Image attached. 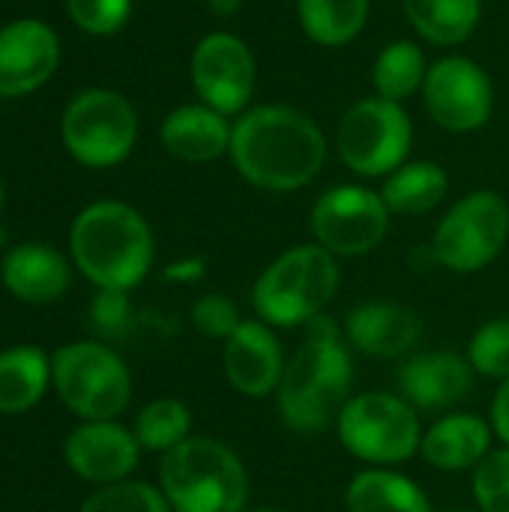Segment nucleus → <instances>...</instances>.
<instances>
[{"mask_svg": "<svg viewBox=\"0 0 509 512\" xmlns=\"http://www.w3.org/2000/svg\"><path fill=\"white\" fill-rule=\"evenodd\" d=\"M228 159L255 189L288 195L306 189L327 162L321 126L300 108L270 102L234 117Z\"/></svg>", "mask_w": 509, "mask_h": 512, "instance_id": "obj_1", "label": "nucleus"}, {"mask_svg": "<svg viewBox=\"0 0 509 512\" xmlns=\"http://www.w3.org/2000/svg\"><path fill=\"white\" fill-rule=\"evenodd\" d=\"M354 357L351 345L321 315L309 321L306 342L285 363L276 387L279 423L294 435H318L336 426L339 411L351 399Z\"/></svg>", "mask_w": 509, "mask_h": 512, "instance_id": "obj_2", "label": "nucleus"}, {"mask_svg": "<svg viewBox=\"0 0 509 512\" xmlns=\"http://www.w3.org/2000/svg\"><path fill=\"white\" fill-rule=\"evenodd\" d=\"M156 243L147 219L126 201L87 204L69 228V258L96 288L132 291L153 267Z\"/></svg>", "mask_w": 509, "mask_h": 512, "instance_id": "obj_3", "label": "nucleus"}, {"mask_svg": "<svg viewBox=\"0 0 509 512\" xmlns=\"http://www.w3.org/2000/svg\"><path fill=\"white\" fill-rule=\"evenodd\" d=\"M159 489L171 512H246L249 474L222 441L192 435L159 462Z\"/></svg>", "mask_w": 509, "mask_h": 512, "instance_id": "obj_4", "label": "nucleus"}, {"mask_svg": "<svg viewBox=\"0 0 509 512\" xmlns=\"http://www.w3.org/2000/svg\"><path fill=\"white\" fill-rule=\"evenodd\" d=\"M339 258L318 243H300L276 255L252 285V306L258 321L279 327H300L324 315L339 294Z\"/></svg>", "mask_w": 509, "mask_h": 512, "instance_id": "obj_5", "label": "nucleus"}, {"mask_svg": "<svg viewBox=\"0 0 509 512\" xmlns=\"http://www.w3.org/2000/svg\"><path fill=\"white\" fill-rule=\"evenodd\" d=\"M336 435L354 459L372 468H390L420 456L423 426L408 399L369 390L345 402L336 417Z\"/></svg>", "mask_w": 509, "mask_h": 512, "instance_id": "obj_6", "label": "nucleus"}, {"mask_svg": "<svg viewBox=\"0 0 509 512\" xmlns=\"http://www.w3.org/2000/svg\"><path fill=\"white\" fill-rule=\"evenodd\" d=\"M57 399L84 420H117L132 402V375L123 357L102 342H69L51 354Z\"/></svg>", "mask_w": 509, "mask_h": 512, "instance_id": "obj_7", "label": "nucleus"}, {"mask_svg": "<svg viewBox=\"0 0 509 512\" xmlns=\"http://www.w3.org/2000/svg\"><path fill=\"white\" fill-rule=\"evenodd\" d=\"M60 135L78 165L105 171L126 162L135 150L138 114L123 93L111 87H90L75 93L63 108Z\"/></svg>", "mask_w": 509, "mask_h": 512, "instance_id": "obj_8", "label": "nucleus"}, {"mask_svg": "<svg viewBox=\"0 0 509 512\" xmlns=\"http://www.w3.org/2000/svg\"><path fill=\"white\" fill-rule=\"evenodd\" d=\"M507 240V198L495 189H474L441 216L432 237V258L450 273L471 276L486 270L504 252Z\"/></svg>", "mask_w": 509, "mask_h": 512, "instance_id": "obj_9", "label": "nucleus"}, {"mask_svg": "<svg viewBox=\"0 0 509 512\" xmlns=\"http://www.w3.org/2000/svg\"><path fill=\"white\" fill-rule=\"evenodd\" d=\"M414 123L405 105L366 96L354 102L336 126V150L357 177H387L411 159Z\"/></svg>", "mask_w": 509, "mask_h": 512, "instance_id": "obj_10", "label": "nucleus"}, {"mask_svg": "<svg viewBox=\"0 0 509 512\" xmlns=\"http://www.w3.org/2000/svg\"><path fill=\"white\" fill-rule=\"evenodd\" d=\"M390 207L378 189L342 183L327 189L309 213L312 243L336 258H360L375 252L390 231Z\"/></svg>", "mask_w": 509, "mask_h": 512, "instance_id": "obj_11", "label": "nucleus"}, {"mask_svg": "<svg viewBox=\"0 0 509 512\" xmlns=\"http://www.w3.org/2000/svg\"><path fill=\"white\" fill-rule=\"evenodd\" d=\"M189 78L204 105L225 117H240L255 96L258 63L243 36L231 30H213L192 48Z\"/></svg>", "mask_w": 509, "mask_h": 512, "instance_id": "obj_12", "label": "nucleus"}, {"mask_svg": "<svg viewBox=\"0 0 509 512\" xmlns=\"http://www.w3.org/2000/svg\"><path fill=\"white\" fill-rule=\"evenodd\" d=\"M420 96L432 123L459 135L483 129L495 108L489 72L465 54H447L429 63Z\"/></svg>", "mask_w": 509, "mask_h": 512, "instance_id": "obj_13", "label": "nucleus"}, {"mask_svg": "<svg viewBox=\"0 0 509 512\" xmlns=\"http://www.w3.org/2000/svg\"><path fill=\"white\" fill-rule=\"evenodd\" d=\"M141 444L132 429L117 420H84L63 441L69 471L93 486H114L132 477L141 462Z\"/></svg>", "mask_w": 509, "mask_h": 512, "instance_id": "obj_14", "label": "nucleus"}, {"mask_svg": "<svg viewBox=\"0 0 509 512\" xmlns=\"http://www.w3.org/2000/svg\"><path fill=\"white\" fill-rule=\"evenodd\" d=\"M60 66V39L39 18L0 27V96L18 99L39 90Z\"/></svg>", "mask_w": 509, "mask_h": 512, "instance_id": "obj_15", "label": "nucleus"}, {"mask_svg": "<svg viewBox=\"0 0 509 512\" xmlns=\"http://www.w3.org/2000/svg\"><path fill=\"white\" fill-rule=\"evenodd\" d=\"M285 351L276 330L264 321H246L222 342V369L228 384L246 399L276 396L285 372Z\"/></svg>", "mask_w": 509, "mask_h": 512, "instance_id": "obj_16", "label": "nucleus"}, {"mask_svg": "<svg viewBox=\"0 0 509 512\" xmlns=\"http://www.w3.org/2000/svg\"><path fill=\"white\" fill-rule=\"evenodd\" d=\"M474 366L465 354L456 351H423L411 354L399 372V396L408 399L417 411H453L474 390Z\"/></svg>", "mask_w": 509, "mask_h": 512, "instance_id": "obj_17", "label": "nucleus"}, {"mask_svg": "<svg viewBox=\"0 0 509 512\" xmlns=\"http://www.w3.org/2000/svg\"><path fill=\"white\" fill-rule=\"evenodd\" d=\"M345 342L375 360H396L411 354L423 339V318L393 300H369L354 306L342 324Z\"/></svg>", "mask_w": 509, "mask_h": 512, "instance_id": "obj_18", "label": "nucleus"}, {"mask_svg": "<svg viewBox=\"0 0 509 512\" xmlns=\"http://www.w3.org/2000/svg\"><path fill=\"white\" fill-rule=\"evenodd\" d=\"M0 282L15 300L45 306L69 291L72 264L48 243H15L0 255Z\"/></svg>", "mask_w": 509, "mask_h": 512, "instance_id": "obj_19", "label": "nucleus"}, {"mask_svg": "<svg viewBox=\"0 0 509 512\" xmlns=\"http://www.w3.org/2000/svg\"><path fill=\"white\" fill-rule=\"evenodd\" d=\"M231 129H234L231 117L213 111L204 102H189L165 114L159 126V141L171 159L186 165H207L228 156Z\"/></svg>", "mask_w": 509, "mask_h": 512, "instance_id": "obj_20", "label": "nucleus"}, {"mask_svg": "<svg viewBox=\"0 0 509 512\" xmlns=\"http://www.w3.org/2000/svg\"><path fill=\"white\" fill-rule=\"evenodd\" d=\"M492 423L471 411H450L435 420L420 441V459L435 471H474L492 453Z\"/></svg>", "mask_w": 509, "mask_h": 512, "instance_id": "obj_21", "label": "nucleus"}, {"mask_svg": "<svg viewBox=\"0 0 509 512\" xmlns=\"http://www.w3.org/2000/svg\"><path fill=\"white\" fill-rule=\"evenodd\" d=\"M348 512H435L429 495L393 468H363L345 489Z\"/></svg>", "mask_w": 509, "mask_h": 512, "instance_id": "obj_22", "label": "nucleus"}, {"mask_svg": "<svg viewBox=\"0 0 509 512\" xmlns=\"http://www.w3.org/2000/svg\"><path fill=\"white\" fill-rule=\"evenodd\" d=\"M51 387V354L36 345L0 351V414H27Z\"/></svg>", "mask_w": 509, "mask_h": 512, "instance_id": "obj_23", "label": "nucleus"}, {"mask_svg": "<svg viewBox=\"0 0 509 512\" xmlns=\"http://www.w3.org/2000/svg\"><path fill=\"white\" fill-rule=\"evenodd\" d=\"M381 198L390 213L399 216H423L435 210L450 192V174L429 159H408L381 183Z\"/></svg>", "mask_w": 509, "mask_h": 512, "instance_id": "obj_24", "label": "nucleus"}, {"mask_svg": "<svg viewBox=\"0 0 509 512\" xmlns=\"http://www.w3.org/2000/svg\"><path fill=\"white\" fill-rule=\"evenodd\" d=\"M402 12L420 39L453 48L474 36L483 18V0H402Z\"/></svg>", "mask_w": 509, "mask_h": 512, "instance_id": "obj_25", "label": "nucleus"}, {"mask_svg": "<svg viewBox=\"0 0 509 512\" xmlns=\"http://www.w3.org/2000/svg\"><path fill=\"white\" fill-rule=\"evenodd\" d=\"M369 9L372 0H297V21L315 45L342 48L363 33Z\"/></svg>", "mask_w": 509, "mask_h": 512, "instance_id": "obj_26", "label": "nucleus"}, {"mask_svg": "<svg viewBox=\"0 0 509 512\" xmlns=\"http://www.w3.org/2000/svg\"><path fill=\"white\" fill-rule=\"evenodd\" d=\"M426 72H429V60H426L423 48L411 39H396V42L384 45L372 63L375 96L405 105L411 96H417L423 90Z\"/></svg>", "mask_w": 509, "mask_h": 512, "instance_id": "obj_27", "label": "nucleus"}, {"mask_svg": "<svg viewBox=\"0 0 509 512\" xmlns=\"http://www.w3.org/2000/svg\"><path fill=\"white\" fill-rule=\"evenodd\" d=\"M132 432L141 450L165 456L192 438V411L180 399H153L138 411Z\"/></svg>", "mask_w": 509, "mask_h": 512, "instance_id": "obj_28", "label": "nucleus"}, {"mask_svg": "<svg viewBox=\"0 0 509 512\" xmlns=\"http://www.w3.org/2000/svg\"><path fill=\"white\" fill-rule=\"evenodd\" d=\"M78 512H171L159 486L141 480H123L96 489Z\"/></svg>", "mask_w": 509, "mask_h": 512, "instance_id": "obj_29", "label": "nucleus"}, {"mask_svg": "<svg viewBox=\"0 0 509 512\" xmlns=\"http://www.w3.org/2000/svg\"><path fill=\"white\" fill-rule=\"evenodd\" d=\"M468 363L477 375L492 381L509 378V318H495L483 324L468 342Z\"/></svg>", "mask_w": 509, "mask_h": 512, "instance_id": "obj_30", "label": "nucleus"}, {"mask_svg": "<svg viewBox=\"0 0 509 512\" xmlns=\"http://www.w3.org/2000/svg\"><path fill=\"white\" fill-rule=\"evenodd\" d=\"M471 492L477 510L509 512V447L492 450L471 471Z\"/></svg>", "mask_w": 509, "mask_h": 512, "instance_id": "obj_31", "label": "nucleus"}, {"mask_svg": "<svg viewBox=\"0 0 509 512\" xmlns=\"http://www.w3.org/2000/svg\"><path fill=\"white\" fill-rule=\"evenodd\" d=\"M66 12L78 30L90 36H111L129 21L132 0H66Z\"/></svg>", "mask_w": 509, "mask_h": 512, "instance_id": "obj_32", "label": "nucleus"}, {"mask_svg": "<svg viewBox=\"0 0 509 512\" xmlns=\"http://www.w3.org/2000/svg\"><path fill=\"white\" fill-rule=\"evenodd\" d=\"M192 327L204 336V339H216L225 342L231 339V333L243 324L237 303L228 294H204L192 303L189 309Z\"/></svg>", "mask_w": 509, "mask_h": 512, "instance_id": "obj_33", "label": "nucleus"}, {"mask_svg": "<svg viewBox=\"0 0 509 512\" xmlns=\"http://www.w3.org/2000/svg\"><path fill=\"white\" fill-rule=\"evenodd\" d=\"M90 321L93 327L114 339L123 336L132 324V303H129V291H111V288H96L93 300H90Z\"/></svg>", "mask_w": 509, "mask_h": 512, "instance_id": "obj_34", "label": "nucleus"}, {"mask_svg": "<svg viewBox=\"0 0 509 512\" xmlns=\"http://www.w3.org/2000/svg\"><path fill=\"white\" fill-rule=\"evenodd\" d=\"M489 423H492L495 438L504 447H509V378L498 381V390H495L492 405H489Z\"/></svg>", "mask_w": 509, "mask_h": 512, "instance_id": "obj_35", "label": "nucleus"}, {"mask_svg": "<svg viewBox=\"0 0 509 512\" xmlns=\"http://www.w3.org/2000/svg\"><path fill=\"white\" fill-rule=\"evenodd\" d=\"M204 261L201 258H183L165 267V282H180V285H192L204 279Z\"/></svg>", "mask_w": 509, "mask_h": 512, "instance_id": "obj_36", "label": "nucleus"}, {"mask_svg": "<svg viewBox=\"0 0 509 512\" xmlns=\"http://www.w3.org/2000/svg\"><path fill=\"white\" fill-rule=\"evenodd\" d=\"M240 6H243V0H210V9L216 15H237Z\"/></svg>", "mask_w": 509, "mask_h": 512, "instance_id": "obj_37", "label": "nucleus"}, {"mask_svg": "<svg viewBox=\"0 0 509 512\" xmlns=\"http://www.w3.org/2000/svg\"><path fill=\"white\" fill-rule=\"evenodd\" d=\"M246 512H285V510H279V507H255V510H246Z\"/></svg>", "mask_w": 509, "mask_h": 512, "instance_id": "obj_38", "label": "nucleus"}, {"mask_svg": "<svg viewBox=\"0 0 509 512\" xmlns=\"http://www.w3.org/2000/svg\"><path fill=\"white\" fill-rule=\"evenodd\" d=\"M0 213H3V183H0Z\"/></svg>", "mask_w": 509, "mask_h": 512, "instance_id": "obj_39", "label": "nucleus"}, {"mask_svg": "<svg viewBox=\"0 0 509 512\" xmlns=\"http://www.w3.org/2000/svg\"><path fill=\"white\" fill-rule=\"evenodd\" d=\"M450 512H483V510H450Z\"/></svg>", "mask_w": 509, "mask_h": 512, "instance_id": "obj_40", "label": "nucleus"}]
</instances>
